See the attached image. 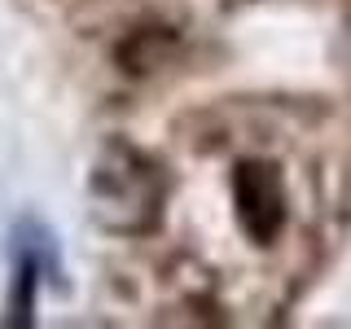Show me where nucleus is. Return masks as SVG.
<instances>
[{
    "mask_svg": "<svg viewBox=\"0 0 351 329\" xmlns=\"http://www.w3.org/2000/svg\"><path fill=\"white\" fill-rule=\"evenodd\" d=\"M162 197H167V180L149 154H141L128 141H110L97 154L88 175V206L106 233H149L162 215Z\"/></svg>",
    "mask_w": 351,
    "mask_h": 329,
    "instance_id": "obj_1",
    "label": "nucleus"
},
{
    "mask_svg": "<svg viewBox=\"0 0 351 329\" xmlns=\"http://www.w3.org/2000/svg\"><path fill=\"white\" fill-rule=\"evenodd\" d=\"M233 197H237V215L255 241H272L285 224V189L281 175L268 162H241L233 175Z\"/></svg>",
    "mask_w": 351,
    "mask_h": 329,
    "instance_id": "obj_2",
    "label": "nucleus"
}]
</instances>
